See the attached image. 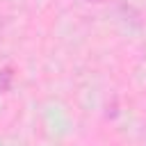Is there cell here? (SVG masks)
<instances>
[{
    "instance_id": "1",
    "label": "cell",
    "mask_w": 146,
    "mask_h": 146,
    "mask_svg": "<svg viewBox=\"0 0 146 146\" xmlns=\"http://www.w3.org/2000/svg\"><path fill=\"white\" fill-rule=\"evenodd\" d=\"M11 80H14V71L7 66L0 71V94H7L11 89Z\"/></svg>"
},
{
    "instance_id": "2",
    "label": "cell",
    "mask_w": 146,
    "mask_h": 146,
    "mask_svg": "<svg viewBox=\"0 0 146 146\" xmlns=\"http://www.w3.org/2000/svg\"><path fill=\"white\" fill-rule=\"evenodd\" d=\"M84 2H105V0H84Z\"/></svg>"
}]
</instances>
